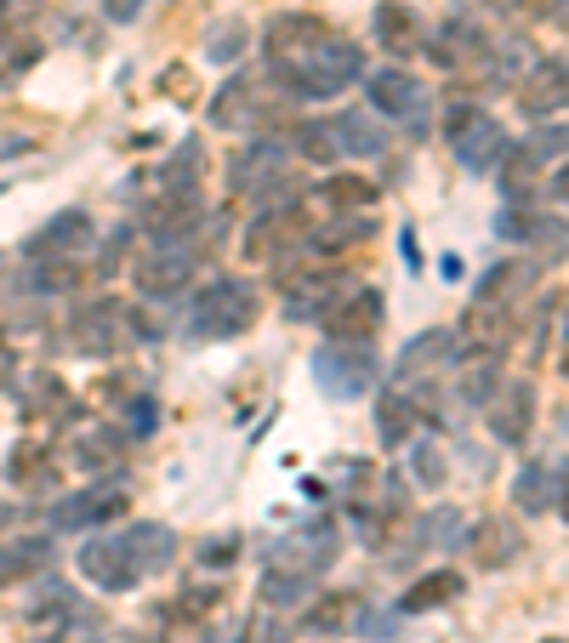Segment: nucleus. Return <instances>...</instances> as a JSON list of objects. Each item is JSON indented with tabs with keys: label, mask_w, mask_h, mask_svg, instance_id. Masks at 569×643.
<instances>
[{
	"label": "nucleus",
	"mask_w": 569,
	"mask_h": 643,
	"mask_svg": "<svg viewBox=\"0 0 569 643\" xmlns=\"http://www.w3.org/2000/svg\"><path fill=\"white\" fill-rule=\"evenodd\" d=\"M558 518L569 524V456H564V467H558Z\"/></svg>",
	"instance_id": "obj_50"
},
{
	"label": "nucleus",
	"mask_w": 569,
	"mask_h": 643,
	"mask_svg": "<svg viewBox=\"0 0 569 643\" xmlns=\"http://www.w3.org/2000/svg\"><path fill=\"white\" fill-rule=\"evenodd\" d=\"M410 473L422 479L428 490H438V484H444V450H438L433 438H416V444H410Z\"/></svg>",
	"instance_id": "obj_42"
},
{
	"label": "nucleus",
	"mask_w": 569,
	"mask_h": 643,
	"mask_svg": "<svg viewBox=\"0 0 569 643\" xmlns=\"http://www.w3.org/2000/svg\"><path fill=\"white\" fill-rule=\"evenodd\" d=\"M91 643H143V632H103V638H91Z\"/></svg>",
	"instance_id": "obj_54"
},
{
	"label": "nucleus",
	"mask_w": 569,
	"mask_h": 643,
	"mask_svg": "<svg viewBox=\"0 0 569 643\" xmlns=\"http://www.w3.org/2000/svg\"><path fill=\"white\" fill-rule=\"evenodd\" d=\"M496 171H502L507 206H530V188H535V177H541V154H535V148H530V143H512L507 160H502Z\"/></svg>",
	"instance_id": "obj_32"
},
{
	"label": "nucleus",
	"mask_w": 569,
	"mask_h": 643,
	"mask_svg": "<svg viewBox=\"0 0 569 643\" xmlns=\"http://www.w3.org/2000/svg\"><path fill=\"white\" fill-rule=\"evenodd\" d=\"M376 376H382V364L370 354V342H325L313 354V382L331 399H364V393H376Z\"/></svg>",
	"instance_id": "obj_5"
},
{
	"label": "nucleus",
	"mask_w": 569,
	"mask_h": 643,
	"mask_svg": "<svg viewBox=\"0 0 569 643\" xmlns=\"http://www.w3.org/2000/svg\"><path fill=\"white\" fill-rule=\"evenodd\" d=\"M280 103H285V91L274 81H228L222 86V97L211 103V126L217 132H245V137H262V132H274V120H280Z\"/></svg>",
	"instance_id": "obj_4"
},
{
	"label": "nucleus",
	"mask_w": 569,
	"mask_h": 643,
	"mask_svg": "<svg viewBox=\"0 0 569 643\" xmlns=\"http://www.w3.org/2000/svg\"><path fill=\"white\" fill-rule=\"evenodd\" d=\"M553 200H564V206H569V165H564L558 177H553Z\"/></svg>",
	"instance_id": "obj_53"
},
{
	"label": "nucleus",
	"mask_w": 569,
	"mask_h": 643,
	"mask_svg": "<svg viewBox=\"0 0 569 643\" xmlns=\"http://www.w3.org/2000/svg\"><path fill=\"white\" fill-rule=\"evenodd\" d=\"M285 165V143L280 137H251L239 148V154L228 160V188L234 194H257L262 183H274Z\"/></svg>",
	"instance_id": "obj_18"
},
{
	"label": "nucleus",
	"mask_w": 569,
	"mask_h": 643,
	"mask_svg": "<svg viewBox=\"0 0 569 643\" xmlns=\"http://www.w3.org/2000/svg\"><path fill=\"white\" fill-rule=\"evenodd\" d=\"M137 308L126 302H91L74 313V348H86V354H120L132 336H154L148 325H137Z\"/></svg>",
	"instance_id": "obj_8"
},
{
	"label": "nucleus",
	"mask_w": 569,
	"mask_h": 643,
	"mask_svg": "<svg viewBox=\"0 0 569 643\" xmlns=\"http://www.w3.org/2000/svg\"><path fill=\"white\" fill-rule=\"evenodd\" d=\"M370 40H376L387 58H416L428 46V29H422V17L410 12V0H382V7L370 12Z\"/></svg>",
	"instance_id": "obj_16"
},
{
	"label": "nucleus",
	"mask_w": 569,
	"mask_h": 643,
	"mask_svg": "<svg viewBox=\"0 0 569 643\" xmlns=\"http://www.w3.org/2000/svg\"><path fill=\"white\" fill-rule=\"evenodd\" d=\"M120 535H126V547H132V558H137L143 576H160V570H171V564H177V535H171L165 524H154V518L126 524Z\"/></svg>",
	"instance_id": "obj_25"
},
{
	"label": "nucleus",
	"mask_w": 569,
	"mask_h": 643,
	"mask_svg": "<svg viewBox=\"0 0 569 643\" xmlns=\"http://www.w3.org/2000/svg\"><path fill=\"white\" fill-rule=\"evenodd\" d=\"M200 165H206V148H200V143H188L183 154L165 165V177H160V183H165V188H194V194H200Z\"/></svg>",
	"instance_id": "obj_41"
},
{
	"label": "nucleus",
	"mask_w": 569,
	"mask_h": 643,
	"mask_svg": "<svg viewBox=\"0 0 569 643\" xmlns=\"http://www.w3.org/2000/svg\"><path fill=\"white\" fill-rule=\"evenodd\" d=\"M461 342H467V336H461L456 325H433V331H422V336H410L405 354H399V376H405V382H428V376H438V370H456Z\"/></svg>",
	"instance_id": "obj_14"
},
{
	"label": "nucleus",
	"mask_w": 569,
	"mask_h": 643,
	"mask_svg": "<svg viewBox=\"0 0 569 643\" xmlns=\"http://www.w3.org/2000/svg\"><path fill=\"white\" fill-rule=\"evenodd\" d=\"M342 558V535L331 518H308V524L285 530L274 547H268V564H280V570H302V576H325L331 564Z\"/></svg>",
	"instance_id": "obj_6"
},
{
	"label": "nucleus",
	"mask_w": 569,
	"mask_h": 643,
	"mask_svg": "<svg viewBox=\"0 0 569 643\" xmlns=\"http://www.w3.org/2000/svg\"><path fill=\"white\" fill-rule=\"evenodd\" d=\"M450 598H461V576L456 570H428L422 581H410V592L399 598V615H433Z\"/></svg>",
	"instance_id": "obj_31"
},
{
	"label": "nucleus",
	"mask_w": 569,
	"mask_h": 643,
	"mask_svg": "<svg viewBox=\"0 0 569 643\" xmlns=\"http://www.w3.org/2000/svg\"><path fill=\"white\" fill-rule=\"evenodd\" d=\"M364 239H370V217H325V228H313V251L336 257V251L364 245Z\"/></svg>",
	"instance_id": "obj_37"
},
{
	"label": "nucleus",
	"mask_w": 569,
	"mask_h": 643,
	"mask_svg": "<svg viewBox=\"0 0 569 643\" xmlns=\"http://www.w3.org/2000/svg\"><path fill=\"white\" fill-rule=\"evenodd\" d=\"M251 638H257V643H285V632H280V627H268V621H257Z\"/></svg>",
	"instance_id": "obj_51"
},
{
	"label": "nucleus",
	"mask_w": 569,
	"mask_h": 643,
	"mask_svg": "<svg viewBox=\"0 0 569 643\" xmlns=\"http://www.w3.org/2000/svg\"><path fill=\"white\" fill-rule=\"evenodd\" d=\"M535 274H541L535 262H496V268L479 280V302H473V308H512L518 296L535 290Z\"/></svg>",
	"instance_id": "obj_26"
},
{
	"label": "nucleus",
	"mask_w": 569,
	"mask_h": 643,
	"mask_svg": "<svg viewBox=\"0 0 569 643\" xmlns=\"http://www.w3.org/2000/svg\"><path fill=\"white\" fill-rule=\"evenodd\" d=\"M91 239H97V228H91L86 211H58V217L29 239V257H35V262H40V257H81Z\"/></svg>",
	"instance_id": "obj_20"
},
{
	"label": "nucleus",
	"mask_w": 569,
	"mask_h": 643,
	"mask_svg": "<svg viewBox=\"0 0 569 643\" xmlns=\"http://www.w3.org/2000/svg\"><path fill=\"white\" fill-rule=\"evenodd\" d=\"M257 313H262V296L251 280H239V274H217L206 280L200 290L188 296V336L194 342H228V336H245L257 325Z\"/></svg>",
	"instance_id": "obj_2"
},
{
	"label": "nucleus",
	"mask_w": 569,
	"mask_h": 643,
	"mask_svg": "<svg viewBox=\"0 0 569 643\" xmlns=\"http://www.w3.org/2000/svg\"><path fill=\"white\" fill-rule=\"evenodd\" d=\"M120 450H126V433H109V428H97L86 433L81 444H74V467H86V473H120Z\"/></svg>",
	"instance_id": "obj_33"
},
{
	"label": "nucleus",
	"mask_w": 569,
	"mask_h": 643,
	"mask_svg": "<svg viewBox=\"0 0 569 643\" xmlns=\"http://www.w3.org/2000/svg\"><path fill=\"white\" fill-rule=\"evenodd\" d=\"M450 376H456L461 405L490 410V399L502 393V354H496V348H473V354H461V359H456Z\"/></svg>",
	"instance_id": "obj_19"
},
{
	"label": "nucleus",
	"mask_w": 569,
	"mask_h": 643,
	"mask_svg": "<svg viewBox=\"0 0 569 643\" xmlns=\"http://www.w3.org/2000/svg\"><path fill=\"white\" fill-rule=\"evenodd\" d=\"M336 296H342L336 268H302V262L280 268V308H285V319H296V325L325 319V308L336 302Z\"/></svg>",
	"instance_id": "obj_9"
},
{
	"label": "nucleus",
	"mask_w": 569,
	"mask_h": 643,
	"mask_svg": "<svg viewBox=\"0 0 569 643\" xmlns=\"http://www.w3.org/2000/svg\"><path fill=\"white\" fill-rule=\"evenodd\" d=\"M29 148H35L29 137H12V143H0V160H12V154H29Z\"/></svg>",
	"instance_id": "obj_52"
},
{
	"label": "nucleus",
	"mask_w": 569,
	"mask_h": 643,
	"mask_svg": "<svg viewBox=\"0 0 569 643\" xmlns=\"http://www.w3.org/2000/svg\"><path fill=\"white\" fill-rule=\"evenodd\" d=\"M234 553H239V535H211L200 564H234Z\"/></svg>",
	"instance_id": "obj_46"
},
{
	"label": "nucleus",
	"mask_w": 569,
	"mask_h": 643,
	"mask_svg": "<svg viewBox=\"0 0 569 643\" xmlns=\"http://www.w3.org/2000/svg\"><path fill=\"white\" fill-rule=\"evenodd\" d=\"M399 251H405L410 274H416V268H422V245H416V228H405V234H399Z\"/></svg>",
	"instance_id": "obj_49"
},
{
	"label": "nucleus",
	"mask_w": 569,
	"mask_h": 643,
	"mask_svg": "<svg viewBox=\"0 0 569 643\" xmlns=\"http://www.w3.org/2000/svg\"><path fill=\"white\" fill-rule=\"evenodd\" d=\"M313 206L325 217H370V206H376V188H370L364 177H331L313 188Z\"/></svg>",
	"instance_id": "obj_30"
},
{
	"label": "nucleus",
	"mask_w": 569,
	"mask_h": 643,
	"mask_svg": "<svg viewBox=\"0 0 569 643\" xmlns=\"http://www.w3.org/2000/svg\"><path fill=\"white\" fill-rule=\"evenodd\" d=\"M490 433H496L502 444H530V433H535V382H502V393L490 399Z\"/></svg>",
	"instance_id": "obj_15"
},
{
	"label": "nucleus",
	"mask_w": 569,
	"mask_h": 643,
	"mask_svg": "<svg viewBox=\"0 0 569 643\" xmlns=\"http://www.w3.org/2000/svg\"><path fill=\"white\" fill-rule=\"evenodd\" d=\"M296 148H302L308 160H336V154H342L336 120H331V126H319V120H302V126H296Z\"/></svg>",
	"instance_id": "obj_40"
},
{
	"label": "nucleus",
	"mask_w": 569,
	"mask_h": 643,
	"mask_svg": "<svg viewBox=\"0 0 569 643\" xmlns=\"http://www.w3.org/2000/svg\"><path fill=\"white\" fill-rule=\"evenodd\" d=\"M444 137H450L456 160L467 171H496L507 160V148H512V137L502 132V120L490 109H479V103H450L444 109Z\"/></svg>",
	"instance_id": "obj_3"
},
{
	"label": "nucleus",
	"mask_w": 569,
	"mask_h": 643,
	"mask_svg": "<svg viewBox=\"0 0 569 643\" xmlns=\"http://www.w3.org/2000/svg\"><path fill=\"white\" fill-rule=\"evenodd\" d=\"M364 91H370V109H376V114L405 120L410 132L428 126V86L416 81L410 69H376V74H364Z\"/></svg>",
	"instance_id": "obj_10"
},
{
	"label": "nucleus",
	"mask_w": 569,
	"mask_h": 643,
	"mask_svg": "<svg viewBox=\"0 0 569 643\" xmlns=\"http://www.w3.org/2000/svg\"><path fill=\"white\" fill-rule=\"evenodd\" d=\"M518 103H524L530 120H547L558 109H569V69L553 58V63H535L524 74V91H518Z\"/></svg>",
	"instance_id": "obj_21"
},
{
	"label": "nucleus",
	"mask_w": 569,
	"mask_h": 643,
	"mask_svg": "<svg viewBox=\"0 0 569 643\" xmlns=\"http://www.w3.org/2000/svg\"><path fill=\"white\" fill-rule=\"evenodd\" d=\"M558 370L569 376V325H564V348H558Z\"/></svg>",
	"instance_id": "obj_55"
},
{
	"label": "nucleus",
	"mask_w": 569,
	"mask_h": 643,
	"mask_svg": "<svg viewBox=\"0 0 569 643\" xmlns=\"http://www.w3.org/2000/svg\"><path fill=\"white\" fill-rule=\"evenodd\" d=\"M405 524V479H382L376 496L354 502V530L364 535V547H387L393 530Z\"/></svg>",
	"instance_id": "obj_17"
},
{
	"label": "nucleus",
	"mask_w": 569,
	"mask_h": 643,
	"mask_svg": "<svg viewBox=\"0 0 569 643\" xmlns=\"http://www.w3.org/2000/svg\"><path fill=\"white\" fill-rule=\"evenodd\" d=\"M530 245H535V257H547V262H558V257H569V228L558 217H530Z\"/></svg>",
	"instance_id": "obj_39"
},
{
	"label": "nucleus",
	"mask_w": 569,
	"mask_h": 643,
	"mask_svg": "<svg viewBox=\"0 0 569 643\" xmlns=\"http://www.w3.org/2000/svg\"><path fill=\"white\" fill-rule=\"evenodd\" d=\"M126 410H132V416H126V433H137V438H148V433H154V422H160L154 410H160V405L148 399V393H143V399H132Z\"/></svg>",
	"instance_id": "obj_45"
},
{
	"label": "nucleus",
	"mask_w": 569,
	"mask_h": 643,
	"mask_svg": "<svg viewBox=\"0 0 569 643\" xmlns=\"http://www.w3.org/2000/svg\"><path fill=\"white\" fill-rule=\"evenodd\" d=\"M137 12H143V0H103V17L109 23H132Z\"/></svg>",
	"instance_id": "obj_47"
},
{
	"label": "nucleus",
	"mask_w": 569,
	"mask_h": 643,
	"mask_svg": "<svg viewBox=\"0 0 569 643\" xmlns=\"http://www.w3.org/2000/svg\"><path fill=\"white\" fill-rule=\"evenodd\" d=\"M467 547H473L479 570H507V564L524 553V535H518V524H507V518H479V524L467 530Z\"/></svg>",
	"instance_id": "obj_23"
},
{
	"label": "nucleus",
	"mask_w": 569,
	"mask_h": 643,
	"mask_svg": "<svg viewBox=\"0 0 569 643\" xmlns=\"http://www.w3.org/2000/svg\"><path fill=\"white\" fill-rule=\"evenodd\" d=\"M81 576H86L97 592H132V586L143 581L137 558H132V547H126V535H103V530L86 535V547H81Z\"/></svg>",
	"instance_id": "obj_11"
},
{
	"label": "nucleus",
	"mask_w": 569,
	"mask_h": 643,
	"mask_svg": "<svg viewBox=\"0 0 569 643\" xmlns=\"http://www.w3.org/2000/svg\"><path fill=\"white\" fill-rule=\"evenodd\" d=\"M262 52H268V81L296 103L342 97L364 74V52L313 12H280L262 35Z\"/></svg>",
	"instance_id": "obj_1"
},
{
	"label": "nucleus",
	"mask_w": 569,
	"mask_h": 643,
	"mask_svg": "<svg viewBox=\"0 0 569 643\" xmlns=\"http://www.w3.org/2000/svg\"><path fill=\"white\" fill-rule=\"evenodd\" d=\"M433 58H438L444 69L467 74V69H479V63L490 58V40H484L467 17H450V23H444V29L433 35Z\"/></svg>",
	"instance_id": "obj_24"
},
{
	"label": "nucleus",
	"mask_w": 569,
	"mask_h": 643,
	"mask_svg": "<svg viewBox=\"0 0 569 643\" xmlns=\"http://www.w3.org/2000/svg\"><path fill=\"white\" fill-rule=\"evenodd\" d=\"M46 564H52V541H46V535H12V541H0V586L29 581V576L46 570Z\"/></svg>",
	"instance_id": "obj_27"
},
{
	"label": "nucleus",
	"mask_w": 569,
	"mask_h": 643,
	"mask_svg": "<svg viewBox=\"0 0 569 643\" xmlns=\"http://www.w3.org/2000/svg\"><path fill=\"white\" fill-rule=\"evenodd\" d=\"M382 313H387V302H382V290H370V285H354V290H342L336 302L325 308V342H370L382 331Z\"/></svg>",
	"instance_id": "obj_12"
},
{
	"label": "nucleus",
	"mask_w": 569,
	"mask_h": 643,
	"mask_svg": "<svg viewBox=\"0 0 569 643\" xmlns=\"http://www.w3.org/2000/svg\"><path fill=\"white\" fill-rule=\"evenodd\" d=\"M7 479L17 490H29V496H46V490H52V467H46V456H35L29 444H17L12 461H7Z\"/></svg>",
	"instance_id": "obj_38"
},
{
	"label": "nucleus",
	"mask_w": 569,
	"mask_h": 643,
	"mask_svg": "<svg viewBox=\"0 0 569 643\" xmlns=\"http://www.w3.org/2000/svg\"><path fill=\"white\" fill-rule=\"evenodd\" d=\"M308 592H313V576L268 564V576H262V604L268 609H296V604H308Z\"/></svg>",
	"instance_id": "obj_36"
},
{
	"label": "nucleus",
	"mask_w": 569,
	"mask_h": 643,
	"mask_svg": "<svg viewBox=\"0 0 569 643\" xmlns=\"http://www.w3.org/2000/svg\"><path fill=\"white\" fill-rule=\"evenodd\" d=\"M120 512H126V496H120V490L91 484V490H74V496H58L52 512H46V524L69 530V535H91V530H103L109 518H120Z\"/></svg>",
	"instance_id": "obj_13"
},
{
	"label": "nucleus",
	"mask_w": 569,
	"mask_h": 643,
	"mask_svg": "<svg viewBox=\"0 0 569 643\" xmlns=\"http://www.w3.org/2000/svg\"><path fill=\"white\" fill-rule=\"evenodd\" d=\"M502 12H518V17H530V12H547L553 0H496Z\"/></svg>",
	"instance_id": "obj_48"
},
{
	"label": "nucleus",
	"mask_w": 569,
	"mask_h": 643,
	"mask_svg": "<svg viewBox=\"0 0 569 643\" xmlns=\"http://www.w3.org/2000/svg\"><path fill=\"white\" fill-rule=\"evenodd\" d=\"M467 530H473V524H467L456 507H433V512H422L410 524V541L422 553H450V547H467Z\"/></svg>",
	"instance_id": "obj_29"
},
{
	"label": "nucleus",
	"mask_w": 569,
	"mask_h": 643,
	"mask_svg": "<svg viewBox=\"0 0 569 643\" xmlns=\"http://www.w3.org/2000/svg\"><path fill=\"white\" fill-rule=\"evenodd\" d=\"M524 143L541 154V165H547V160H564V154H569V126H547V120H541V126H535Z\"/></svg>",
	"instance_id": "obj_43"
},
{
	"label": "nucleus",
	"mask_w": 569,
	"mask_h": 643,
	"mask_svg": "<svg viewBox=\"0 0 569 643\" xmlns=\"http://www.w3.org/2000/svg\"><path fill=\"white\" fill-rule=\"evenodd\" d=\"M512 502L524 512H547L558 507V473H547V461H530L524 473L512 479Z\"/></svg>",
	"instance_id": "obj_34"
},
{
	"label": "nucleus",
	"mask_w": 569,
	"mask_h": 643,
	"mask_svg": "<svg viewBox=\"0 0 569 643\" xmlns=\"http://www.w3.org/2000/svg\"><path fill=\"white\" fill-rule=\"evenodd\" d=\"M206 52H211L217 63H234V58L245 52V29H239V23H228V29H217V35H211V46H206Z\"/></svg>",
	"instance_id": "obj_44"
},
{
	"label": "nucleus",
	"mask_w": 569,
	"mask_h": 643,
	"mask_svg": "<svg viewBox=\"0 0 569 643\" xmlns=\"http://www.w3.org/2000/svg\"><path fill=\"white\" fill-rule=\"evenodd\" d=\"M336 137H342V154H359V160H376L382 148H387L382 120H370V114H342L336 120Z\"/></svg>",
	"instance_id": "obj_35"
},
{
	"label": "nucleus",
	"mask_w": 569,
	"mask_h": 643,
	"mask_svg": "<svg viewBox=\"0 0 569 643\" xmlns=\"http://www.w3.org/2000/svg\"><path fill=\"white\" fill-rule=\"evenodd\" d=\"M364 598L359 592H325L313 609H308V632L313 638H342V632H354L359 621H364Z\"/></svg>",
	"instance_id": "obj_28"
},
{
	"label": "nucleus",
	"mask_w": 569,
	"mask_h": 643,
	"mask_svg": "<svg viewBox=\"0 0 569 643\" xmlns=\"http://www.w3.org/2000/svg\"><path fill=\"white\" fill-rule=\"evenodd\" d=\"M416 422H422V405H416V387H387L376 393V438L387 450H405Z\"/></svg>",
	"instance_id": "obj_22"
},
{
	"label": "nucleus",
	"mask_w": 569,
	"mask_h": 643,
	"mask_svg": "<svg viewBox=\"0 0 569 643\" xmlns=\"http://www.w3.org/2000/svg\"><path fill=\"white\" fill-rule=\"evenodd\" d=\"M194 268H200V251H194L188 239H154L137 257L132 280H137L143 296H183L188 280H194Z\"/></svg>",
	"instance_id": "obj_7"
}]
</instances>
